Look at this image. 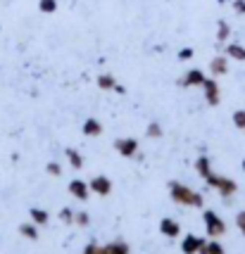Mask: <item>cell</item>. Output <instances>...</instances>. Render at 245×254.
I'll return each mask as SVG.
<instances>
[{
    "label": "cell",
    "instance_id": "obj_1",
    "mask_svg": "<svg viewBox=\"0 0 245 254\" xmlns=\"http://www.w3.org/2000/svg\"><path fill=\"white\" fill-rule=\"evenodd\" d=\"M169 195H171V199L176 204H183V207H198L200 209L202 204H205V197H202L198 190L188 188V186H183L178 181H169Z\"/></svg>",
    "mask_w": 245,
    "mask_h": 254
},
{
    "label": "cell",
    "instance_id": "obj_2",
    "mask_svg": "<svg viewBox=\"0 0 245 254\" xmlns=\"http://www.w3.org/2000/svg\"><path fill=\"white\" fill-rule=\"evenodd\" d=\"M205 181H207V186L217 190L222 197H231V195H236V190H238V183H236L234 178L219 176V174H214V171H212Z\"/></svg>",
    "mask_w": 245,
    "mask_h": 254
},
{
    "label": "cell",
    "instance_id": "obj_3",
    "mask_svg": "<svg viewBox=\"0 0 245 254\" xmlns=\"http://www.w3.org/2000/svg\"><path fill=\"white\" fill-rule=\"evenodd\" d=\"M202 221H205V231H207L210 238H222L224 233H226V223L222 221V216L217 211L205 209L202 211Z\"/></svg>",
    "mask_w": 245,
    "mask_h": 254
},
{
    "label": "cell",
    "instance_id": "obj_4",
    "mask_svg": "<svg viewBox=\"0 0 245 254\" xmlns=\"http://www.w3.org/2000/svg\"><path fill=\"white\" fill-rule=\"evenodd\" d=\"M205 71L202 69H188L183 76L178 78V86L181 88H202V83H205Z\"/></svg>",
    "mask_w": 245,
    "mask_h": 254
},
{
    "label": "cell",
    "instance_id": "obj_5",
    "mask_svg": "<svg viewBox=\"0 0 245 254\" xmlns=\"http://www.w3.org/2000/svg\"><path fill=\"white\" fill-rule=\"evenodd\" d=\"M202 93H205V102H207L210 107H217V105L222 102V90H219V83H217L214 78H205Z\"/></svg>",
    "mask_w": 245,
    "mask_h": 254
},
{
    "label": "cell",
    "instance_id": "obj_6",
    "mask_svg": "<svg viewBox=\"0 0 245 254\" xmlns=\"http://www.w3.org/2000/svg\"><path fill=\"white\" fill-rule=\"evenodd\" d=\"M114 150L122 157L131 159V157L138 155V140H136V138H117V140H114Z\"/></svg>",
    "mask_w": 245,
    "mask_h": 254
},
{
    "label": "cell",
    "instance_id": "obj_7",
    "mask_svg": "<svg viewBox=\"0 0 245 254\" xmlns=\"http://www.w3.org/2000/svg\"><path fill=\"white\" fill-rule=\"evenodd\" d=\"M205 238H200V235H186L183 240H181V252L183 254H200V250L205 247Z\"/></svg>",
    "mask_w": 245,
    "mask_h": 254
},
{
    "label": "cell",
    "instance_id": "obj_8",
    "mask_svg": "<svg viewBox=\"0 0 245 254\" xmlns=\"http://www.w3.org/2000/svg\"><path fill=\"white\" fill-rule=\"evenodd\" d=\"M88 186H90V192H95L98 197H107L112 192V181L107 176H93L88 181Z\"/></svg>",
    "mask_w": 245,
    "mask_h": 254
},
{
    "label": "cell",
    "instance_id": "obj_9",
    "mask_svg": "<svg viewBox=\"0 0 245 254\" xmlns=\"http://www.w3.org/2000/svg\"><path fill=\"white\" fill-rule=\"evenodd\" d=\"M69 195L77 197L79 202H86L90 197V186L81 178H74V181H69Z\"/></svg>",
    "mask_w": 245,
    "mask_h": 254
},
{
    "label": "cell",
    "instance_id": "obj_10",
    "mask_svg": "<svg viewBox=\"0 0 245 254\" xmlns=\"http://www.w3.org/2000/svg\"><path fill=\"white\" fill-rule=\"evenodd\" d=\"M95 83H98V88L100 90H117V93H126V88H124L122 83H117V78L112 76V74H100V76L95 78Z\"/></svg>",
    "mask_w": 245,
    "mask_h": 254
},
{
    "label": "cell",
    "instance_id": "obj_11",
    "mask_svg": "<svg viewBox=\"0 0 245 254\" xmlns=\"http://www.w3.org/2000/svg\"><path fill=\"white\" fill-rule=\"evenodd\" d=\"M160 233H162L164 238H169V240H176L178 235H181V226H178L174 219H162V221H160Z\"/></svg>",
    "mask_w": 245,
    "mask_h": 254
},
{
    "label": "cell",
    "instance_id": "obj_12",
    "mask_svg": "<svg viewBox=\"0 0 245 254\" xmlns=\"http://www.w3.org/2000/svg\"><path fill=\"white\" fill-rule=\"evenodd\" d=\"M210 71H212V76H224V74L229 71V57H226V55H217V57H212V62H210Z\"/></svg>",
    "mask_w": 245,
    "mask_h": 254
},
{
    "label": "cell",
    "instance_id": "obj_13",
    "mask_svg": "<svg viewBox=\"0 0 245 254\" xmlns=\"http://www.w3.org/2000/svg\"><path fill=\"white\" fill-rule=\"evenodd\" d=\"M81 131H83V135H86V138H98V135L102 133V124L98 122V119L88 117V119L83 122V126H81Z\"/></svg>",
    "mask_w": 245,
    "mask_h": 254
},
{
    "label": "cell",
    "instance_id": "obj_14",
    "mask_svg": "<svg viewBox=\"0 0 245 254\" xmlns=\"http://www.w3.org/2000/svg\"><path fill=\"white\" fill-rule=\"evenodd\" d=\"M224 53L229 60H236V62H245V45L241 43H226Z\"/></svg>",
    "mask_w": 245,
    "mask_h": 254
},
{
    "label": "cell",
    "instance_id": "obj_15",
    "mask_svg": "<svg viewBox=\"0 0 245 254\" xmlns=\"http://www.w3.org/2000/svg\"><path fill=\"white\" fill-rule=\"evenodd\" d=\"M195 171H198V176L202 178H207L212 174V162H210V157H205L200 155L198 159H195Z\"/></svg>",
    "mask_w": 245,
    "mask_h": 254
},
{
    "label": "cell",
    "instance_id": "obj_16",
    "mask_svg": "<svg viewBox=\"0 0 245 254\" xmlns=\"http://www.w3.org/2000/svg\"><path fill=\"white\" fill-rule=\"evenodd\" d=\"M229 38H231V24L226 19H219L217 22V41L219 43H229Z\"/></svg>",
    "mask_w": 245,
    "mask_h": 254
},
{
    "label": "cell",
    "instance_id": "obj_17",
    "mask_svg": "<svg viewBox=\"0 0 245 254\" xmlns=\"http://www.w3.org/2000/svg\"><path fill=\"white\" fill-rule=\"evenodd\" d=\"M105 252L107 254H131V247H129V243H124V240H114V243L105 245Z\"/></svg>",
    "mask_w": 245,
    "mask_h": 254
},
{
    "label": "cell",
    "instance_id": "obj_18",
    "mask_svg": "<svg viewBox=\"0 0 245 254\" xmlns=\"http://www.w3.org/2000/svg\"><path fill=\"white\" fill-rule=\"evenodd\" d=\"M29 216H31V221H34L36 226H45V223L50 221V214L45 209H38V207H31V209H29Z\"/></svg>",
    "mask_w": 245,
    "mask_h": 254
},
{
    "label": "cell",
    "instance_id": "obj_19",
    "mask_svg": "<svg viewBox=\"0 0 245 254\" xmlns=\"http://www.w3.org/2000/svg\"><path fill=\"white\" fill-rule=\"evenodd\" d=\"M65 155H67V162L72 169H81L83 166V157H81V152L79 150H74V147H67L65 150Z\"/></svg>",
    "mask_w": 245,
    "mask_h": 254
},
{
    "label": "cell",
    "instance_id": "obj_20",
    "mask_svg": "<svg viewBox=\"0 0 245 254\" xmlns=\"http://www.w3.org/2000/svg\"><path fill=\"white\" fill-rule=\"evenodd\" d=\"M200 254H226V250H224V245L219 243V240H214V238H212V240L205 243V247L200 250Z\"/></svg>",
    "mask_w": 245,
    "mask_h": 254
},
{
    "label": "cell",
    "instance_id": "obj_21",
    "mask_svg": "<svg viewBox=\"0 0 245 254\" xmlns=\"http://www.w3.org/2000/svg\"><path fill=\"white\" fill-rule=\"evenodd\" d=\"M19 233H22L24 238H29V240H38V228H36L34 221H26L19 226Z\"/></svg>",
    "mask_w": 245,
    "mask_h": 254
},
{
    "label": "cell",
    "instance_id": "obj_22",
    "mask_svg": "<svg viewBox=\"0 0 245 254\" xmlns=\"http://www.w3.org/2000/svg\"><path fill=\"white\" fill-rule=\"evenodd\" d=\"M57 7H60L57 0H38V10L43 14H53V12H57Z\"/></svg>",
    "mask_w": 245,
    "mask_h": 254
},
{
    "label": "cell",
    "instance_id": "obj_23",
    "mask_svg": "<svg viewBox=\"0 0 245 254\" xmlns=\"http://www.w3.org/2000/svg\"><path fill=\"white\" fill-rule=\"evenodd\" d=\"M162 126H160V124L157 122H150L148 124V128H145V135H148V138H153V140H155V138H162Z\"/></svg>",
    "mask_w": 245,
    "mask_h": 254
},
{
    "label": "cell",
    "instance_id": "obj_24",
    "mask_svg": "<svg viewBox=\"0 0 245 254\" xmlns=\"http://www.w3.org/2000/svg\"><path fill=\"white\" fill-rule=\"evenodd\" d=\"M231 122H234L236 128L245 131V110H236L234 114H231Z\"/></svg>",
    "mask_w": 245,
    "mask_h": 254
},
{
    "label": "cell",
    "instance_id": "obj_25",
    "mask_svg": "<svg viewBox=\"0 0 245 254\" xmlns=\"http://www.w3.org/2000/svg\"><path fill=\"white\" fill-rule=\"evenodd\" d=\"M45 171L55 178L62 176V166H60V162H48V164H45Z\"/></svg>",
    "mask_w": 245,
    "mask_h": 254
},
{
    "label": "cell",
    "instance_id": "obj_26",
    "mask_svg": "<svg viewBox=\"0 0 245 254\" xmlns=\"http://www.w3.org/2000/svg\"><path fill=\"white\" fill-rule=\"evenodd\" d=\"M74 223L81 226V228H86V226L90 223V216L86 214V211H77V214H74Z\"/></svg>",
    "mask_w": 245,
    "mask_h": 254
},
{
    "label": "cell",
    "instance_id": "obj_27",
    "mask_svg": "<svg viewBox=\"0 0 245 254\" xmlns=\"http://www.w3.org/2000/svg\"><path fill=\"white\" fill-rule=\"evenodd\" d=\"M74 214H77L74 209H69V207H65V209H60V219H62L65 223H74Z\"/></svg>",
    "mask_w": 245,
    "mask_h": 254
},
{
    "label": "cell",
    "instance_id": "obj_28",
    "mask_svg": "<svg viewBox=\"0 0 245 254\" xmlns=\"http://www.w3.org/2000/svg\"><path fill=\"white\" fill-rule=\"evenodd\" d=\"M193 55H195V50H193V48H181V50H178V60H181V62L193 60Z\"/></svg>",
    "mask_w": 245,
    "mask_h": 254
},
{
    "label": "cell",
    "instance_id": "obj_29",
    "mask_svg": "<svg viewBox=\"0 0 245 254\" xmlns=\"http://www.w3.org/2000/svg\"><path fill=\"white\" fill-rule=\"evenodd\" d=\"M231 7L236 14H245V0H231Z\"/></svg>",
    "mask_w": 245,
    "mask_h": 254
},
{
    "label": "cell",
    "instance_id": "obj_30",
    "mask_svg": "<svg viewBox=\"0 0 245 254\" xmlns=\"http://www.w3.org/2000/svg\"><path fill=\"white\" fill-rule=\"evenodd\" d=\"M236 226H238V231L245 235V211H238V214H236Z\"/></svg>",
    "mask_w": 245,
    "mask_h": 254
},
{
    "label": "cell",
    "instance_id": "obj_31",
    "mask_svg": "<svg viewBox=\"0 0 245 254\" xmlns=\"http://www.w3.org/2000/svg\"><path fill=\"white\" fill-rule=\"evenodd\" d=\"M241 166H243V171H245V157H243V164H241Z\"/></svg>",
    "mask_w": 245,
    "mask_h": 254
},
{
    "label": "cell",
    "instance_id": "obj_32",
    "mask_svg": "<svg viewBox=\"0 0 245 254\" xmlns=\"http://www.w3.org/2000/svg\"><path fill=\"white\" fill-rule=\"evenodd\" d=\"M217 2H222V5H224V2H226V0H217Z\"/></svg>",
    "mask_w": 245,
    "mask_h": 254
}]
</instances>
